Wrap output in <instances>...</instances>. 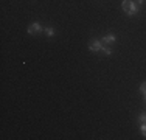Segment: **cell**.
Listing matches in <instances>:
<instances>
[{"label":"cell","mask_w":146,"mask_h":140,"mask_svg":"<svg viewBox=\"0 0 146 140\" xmlns=\"http://www.w3.org/2000/svg\"><path fill=\"white\" fill-rule=\"evenodd\" d=\"M101 47H103V42L101 41L93 39V41L89 42V50L90 51H100V50H101Z\"/></svg>","instance_id":"cell-2"},{"label":"cell","mask_w":146,"mask_h":140,"mask_svg":"<svg viewBox=\"0 0 146 140\" xmlns=\"http://www.w3.org/2000/svg\"><path fill=\"white\" fill-rule=\"evenodd\" d=\"M137 5H135L132 0H124L123 2V11L126 13V14H129V16H132V14H135L137 13Z\"/></svg>","instance_id":"cell-1"},{"label":"cell","mask_w":146,"mask_h":140,"mask_svg":"<svg viewBox=\"0 0 146 140\" xmlns=\"http://www.w3.org/2000/svg\"><path fill=\"white\" fill-rule=\"evenodd\" d=\"M138 120H140L141 123H146V115H145V114H141L140 117H138Z\"/></svg>","instance_id":"cell-9"},{"label":"cell","mask_w":146,"mask_h":140,"mask_svg":"<svg viewBox=\"0 0 146 140\" xmlns=\"http://www.w3.org/2000/svg\"><path fill=\"white\" fill-rule=\"evenodd\" d=\"M45 34H47V36H53V34H54V30H53L51 27H48L47 30H45Z\"/></svg>","instance_id":"cell-6"},{"label":"cell","mask_w":146,"mask_h":140,"mask_svg":"<svg viewBox=\"0 0 146 140\" xmlns=\"http://www.w3.org/2000/svg\"><path fill=\"white\" fill-rule=\"evenodd\" d=\"M145 2V0H137V3H143Z\"/></svg>","instance_id":"cell-10"},{"label":"cell","mask_w":146,"mask_h":140,"mask_svg":"<svg viewBox=\"0 0 146 140\" xmlns=\"http://www.w3.org/2000/svg\"><path fill=\"white\" fill-rule=\"evenodd\" d=\"M141 134L146 137V123H141Z\"/></svg>","instance_id":"cell-8"},{"label":"cell","mask_w":146,"mask_h":140,"mask_svg":"<svg viewBox=\"0 0 146 140\" xmlns=\"http://www.w3.org/2000/svg\"><path fill=\"white\" fill-rule=\"evenodd\" d=\"M101 50L104 51V55H107V56H110V55H112V50H110V47H107V45H103V47H101Z\"/></svg>","instance_id":"cell-5"},{"label":"cell","mask_w":146,"mask_h":140,"mask_svg":"<svg viewBox=\"0 0 146 140\" xmlns=\"http://www.w3.org/2000/svg\"><path fill=\"white\" fill-rule=\"evenodd\" d=\"M145 100H146V95H145Z\"/></svg>","instance_id":"cell-11"},{"label":"cell","mask_w":146,"mask_h":140,"mask_svg":"<svg viewBox=\"0 0 146 140\" xmlns=\"http://www.w3.org/2000/svg\"><path fill=\"white\" fill-rule=\"evenodd\" d=\"M113 41H115V36H113V34H107V36H104V37H103V41H101V42H103L104 45H107V44H112Z\"/></svg>","instance_id":"cell-4"},{"label":"cell","mask_w":146,"mask_h":140,"mask_svg":"<svg viewBox=\"0 0 146 140\" xmlns=\"http://www.w3.org/2000/svg\"><path fill=\"white\" fill-rule=\"evenodd\" d=\"M140 92H141V93H145V95H146V81L140 84Z\"/></svg>","instance_id":"cell-7"},{"label":"cell","mask_w":146,"mask_h":140,"mask_svg":"<svg viewBox=\"0 0 146 140\" xmlns=\"http://www.w3.org/2000/svg\"><path fill=\"white\" fill-rule=\"evenodd\" d=\"M40 30H42V27H40V25H39V23H37V22L31 23V25L28 27V33H30V34H37V33H39Z\"/></svg>","instance_id":"cell-3"}]
</instances>
